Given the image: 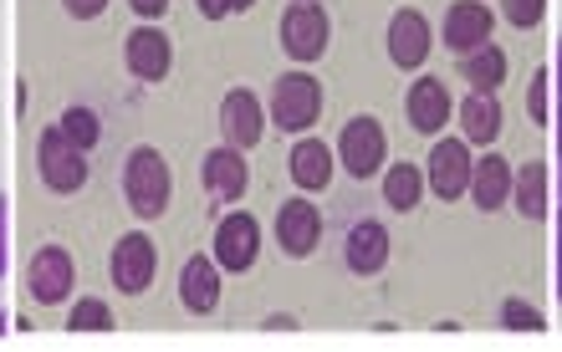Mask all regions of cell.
Segmentation results:
<instances>
[{"label":"cell","mask_w":562,"mask_h":352,"mask_svg":"<svg viewBox=\"0 0 562 352\" xmlns=\"http://www.w3.org/2000/svg\"><path fill=\"white\" fill-rule=\"evenodd\" d=\"M57 128L67 133V138H72L77 148H98V138H103V123H98V113H92V107H67V113L57 117Z\"/></svg>","instance_id":"26"},{"label":"cell","mask_w":562,"mask_h":352,"mask_svg":"<svg viewBox=\"0 0 562 352\" xmlns=\"http://www.w3.org/2000/svg\"><path fill=\"white\" fill-rule=\"evenodd\" d=\"M286 174H292V184L302 194H323L327 184H333V174H338V154H333L323 138L302 133L292 144V154H286Z\"/></svg>","instance_id":"16"},{"label":"cell","mask_w":562,"mask_h":352,"mask_svg":"<svg viewBox=\"0 0 562 352\" xmlns=\"http://www.w3.org/2000/svg\"><path fill=\"white\" fill-rule=\"evenodd\" d=\"M277 42H281V52L292 61H302V67L323 61L327 42H333V15H327V5H317V0H292V5L281 11Z\"/></svg>","instance_id":"2"},{"label":"cell","mask_w":562,"mask_h":352,"mask_svg":"<svg viewBox=\"0 0 562 352\" xmlns=\"http://www.w3.org/2000/svg\"><path fill=\"white\" fill-rule=\"evenodd\" d=\"M384 46H389V61L400 67V72H419L429 61V52H435V26H429L419 11H394L389 15V36H384Z\"/></svg>","instance_id":"12"},{"label":"cell","mask_w":562,"mask_h":352,"mask_svg":"<svg viewBox=\"0 0 562 352\" xmlns=\"http://www.w3.org/2000/svg\"><path fill=\"white\" fill-rule=\"evenodd\" d=\"M128 11H134L138 21H159V15L169 11V0H128Z\"/></svg>","instance_id":"32"},{"label":"cell","mask_w":562,"mask_h":352,"mask_svg":"<svg viewBox=\"0 0 562 352\" xmlns=\"http://www.w3.org/2000/svg\"><path fill=\"white\" fill-rule=\"evenodd\" d=\"M512 205H517L521 220H548V215H552V163L532 159L527 169H517Z\"/></svg>","instance_id":"22"},{"label":"cell","mask_w":562,"mask_h":352,"mask_svg":"<svg viewBox=\"0 0 562 352\" xmlns=\"http://www.w3.org/2000/svg\"><path fill=\"white\" fill-rule=\"evenodd\" d=\"M277 246H281L286 261H307L312 250L323 246V209L312 205L307 194L281 200V209H277Z\"/></svg>","instance_id":"10"},{"label":"cell","mask_w":562,"mask_h":352,"mask_svg":"<svg viewBox=\"0 0 562 352\" xmlns=\"http://www.w3.org/2000/svg\"><path fill=\"white\" fill-rule=\"evenodd\" d=\"M471 169H475V154L465 138H435V148H429L425 159V184L435 200H460V194L471 190Z\"/></svg>","instance_id":"8"},{"label":"cell","mask_w":562,"mask_h":352,"mask_svg":"<svg viewBox=\"0 0 562 352\" xmlns=\"http://www.w3.org/2000/svg\"><path fill=\"white\" fill-rule=\"evenodd\" d=\"M552 292H558V302H562V246L552 250Z\"/></svg>","instance_id":"35"},{"label":"cell","mask_w":562,"mask_h":352,"mask_svg":"<svg viewBox=\"0 0 562 352\" xmlns=\"http://www.w3.org/2000/svg\"><path fill=\"white\" fill-rule=\"evenodd\" d=\"M548 15V0H502V21L517 31H532Z\"/></svg>","instance_id":"29"},{"label":"cell","mask_w":562,"mask_h":352,"mask_svg":"<svg viewBox=\"0 0 562 352\" xmlns=\"http://www.w3.org/2000/svg\"><path fill=\"white\" fill-rule=\"evenodd\" d=\"M108 276H113V286L123 296H144L154 286V276H159V246L144 230L119 235V246L108 250Z\"/></svg>","instance_id":"7"},{"label":"cell","mask_w":562,"mask_h":352,"mask_svg":"<svg viewBox=\"0 0 562 352\" xmlns=\"http://www.w3.org/2000/svg\"><path fill=\"white\" fill-rule=\"evenodd\" d=\"M67 332H113V307H108L103 296H82L67 311Z\"/></svg>","instance_id":"25"},{"label":"cell","mask_w":562,"mask_h":352,"mask_svg":"<svg viewBox=\"0 0 562 352\" xmlns=\"http://www.w3.org/2000/svg\"><path fill=\"white\" fill-rule=\"evenodd\" d=\"M77 286V265L67 246H42L26 265V292L36 307H61Z\"/></svg>","instance_id":"9"},{"label":"cell","mask_w":562,"mask_h":352,"mask_svg":"<svg viewBox=\"0 0 562 352\" xmlns=\"http://www.w3.org/2000/svg\"><path fill=\"white\" fill-rule=\"evenodd\" d=\"M558 246H562V209H558Z\"/></svg>","instance_id":"38"},{"label":"cell","mask_w":562,"mask_h":352,"mask_svg":"<svg viewBox=\"0 0 562 352\" xmlns=\"http://www.w3.org/2000/svg\"><path fill=\"white\" fill-rule=\"evenodd\" d=\"M425 169L409 159L400 163H384V205L400 209V215H409V209H419V200H425Z\"/></svg>","instance_id":"23"},{"label":"cell","mask_w":562,"mask_h":352,"mask_svg":"<svg viewBox=\"0 0 562 352\" xmlns=\"http://www.w3.org/2000/svg\"><path fill=\"white\" fill-rule=\"evenodd\" d=\"M404 117H409L415 133L440 138L445 123L456 117V98H450V88H445L440 77H419L415 88H409V98H404Z\"/></svg>","instance_id":"15"},{"label":"cell","mask_w":562,"mask_h":352,"mask_svg":"<svg viewBox=\"0 0 562 352\" xmlns=\"http://www.w3.org/2000/svg\"><path fill=\"white\" fill-rule=\"evenodd\" d=\"M5 246H11V230H5V200H0V281H5V271H11V256H5Z\"/></svg>","instance_id":"33"},{"label":"cell","mask_w":562,"mask_h":352,"mask_svg":"<svg viewBox=\"0 0 562 352\" xmlns=\"http://www.w3.org/2000/svg\"><path fill=\"white\" fill-rule=\"evenodd\" d=\"M389 250H394V240L379 220H353L342 235V261H348L353 276H379L389 265Z\"/></svg>","instance_id":"19"},{"label":"cell","mask_w":562,"mask_h":352,"mask_svg":"<svg viewBox=\"0 0 562 352\" xmlns=\"http://www.w3.org/2000/svg\"><path fill=\"white\" fill-rule=\"evenodd\" d=\"M548 67H552V92L562 98V36L552 42V61H548Z\"/></svg>","instance_id":"34"},{"label":"cell","mask_w":562,"mask_h":352,"mask_svg":"<svg viewBox=\"0 0 562 352\" xmlns=\"http://www.w3.org/2000/svg\"><path fill=\"white\" fill-rule=\"evenodd\" d=\"M460 61V77L471 82L475 92H496L506 82V52L502 46H475V52H465V57H456Z\"/></svg>","instance_id":"24"},{"label":"cell","mask_w":562,"mask_h":352,"mask_svg":"<svg viewBox=\"0 0 562 352\" xmlns=\"http://www.w3.org/2000/svg\"><path fill=\"white\" fill-rule=\"evenodd\" d=\"M36 174H42V184L52 194H77L92 174L88 148H77L72 138L52 123V128H42V138H36Z\"/></svg>","instance_id":"4"},{"label":"cell","mask_w":562,"mask_h":352,"mask_svg":"<svg viewBox=\"0 0 562 352\" xmlns=\"http://www.w3.org/2000/svg\"><path fill=\"white\" fill-rule=\"evenodd\" d=\"M123 61H128V72L138 82H164L175 72V42L159 31V21H138L128 31V42H123Z\"/></svg>","instance_id":"11"},{"label":"cell","mask_w":562,"mask_h":352,"mask_svg":"<svg viewBox=\"0 0 562 352\" xmlns=\"http://www.w3.org/2000/svg\"><path fill=\"white\" fill-rule=\"evenodd\" d=\"M261 138H267V107H261V98L246 88H231L221 98V144L251 154Z\"/></svg>","instance_id":"13"},{"label":"cell","mask_w":562,"mask_h":352,"mask_svg":"<svg viewBox=\"0 0 562 352\" xmlns=\"http://www.w3.org/2000/svg\"><path fill=\"white\" fill-rule=\"evenodd\" d=\"M251 5H256V0H236V15H240V11H251Z\"/></svg>","instance_id":"36"},{"label":"cell","mask_w":562,"mask_h":352,"mask_svg":"<svg viewBox=\"0 0 562 352\" xmlns=\"http://www.w3.org/2000/svg\"><path fill=\"white\" fill-rule=\"evenodd\" d=\"M491 31H496V11H491L486 0H450L445 5V26H440L445 52L465 57V52L491 42Z\"/></svg>","instance_id":"14"},{"label":"cell","mask_w":562,"mask_h":352,"mask_svg":"<svg viewBox=\"0 0 562 352\" xmlns=\"http://www.w3.org/2000/svg\"><path fill=\"white\" fill-rule=\"evenodd\" d=\"M502 327H506V332H548V317H542L532 302L506 296V302H502Z\"/></svg>","instance_id":"28"},{"label":"cell","mask_w":562,"mask_h":352,"mask_svg":"<svg viewBox=\"0 0 562 352\" xmlns=\"http://www.w3.org/2000/svg\"><path fill=\"white\" fill-rule=\"evenodd\" d=\"M205 21H225V15H236V0H194Z\"/></svg>","instance_id":"31"},{"label":"cell","mask_w":562,"mask_h":352,"mask_svg":"<svg viewBox=\"0 0 562 352\" xmlns=\"http://www.w3.org/2000/svg\"><path fill=\"white\" fill-rule=\"evenodd\" d=\"M200 174H205V194L215 200V205H236L240 194H246V184H251V169H246V154L231 144L210 148L205 163H200Z\"/></svg>","instance_id":"17"},{"label":"cell","mask_w":562,"mask_h":352,"mask_svg":"<svg viewBox=\"0 0 562 352\" xmlns=\"http://www.w3.org/2000/svg\"><path fill=\"white\" fill-rule=\"evenodd\" d=\"M210 256H215L221 271L246 276L256 265V256H261V225H256V215H246V209L221 215V220H215V235H210Z\"/></svg>","instance_id":"6"},{"label":"cell","mask_w":562,"mask_h":352,"mask_svg":"<svg viewBox=\"0 0 562 352\" xmlns=\"http://www.w3.org/2000/svg\"><path fill=\"white\" fill-rule=\"evenodd\" d=\"M267 117L277 123L281 133H302L323 117V82L307 72H286L271 82V103H267Z\"/></svg>","instance_id":"5"},{"label":"cell","mask_w":562,"mask_h":352,"mask_svg":"<svg viewBox=\"0 0 562 352\" xmlns=\"http://www.w3.org/2000/svg\"><path fill=\"white\" fill-rule=\"evenodd\" d=\"M558 184H562V144H558Z\"/></svg>","instance_id":"37"},{"label":"cell","mask_w":562,"mask_h":352,"mask_svg":"<svg viewBox=\"0 0 562 352\" xmlns=\"http://www.w3.org/2000/svg\"><path fill=\"white\" fill-rule=\"evenodd\" d=\"M123 200H128L138 220H159L169 200H175V169L154 144H138L123 159Z\"/></svg>","instance_id":"1"},{"label":"cell","mask_w":562,"mask_h":352,"mask_svg":"<svg viewBox=\"0 0 562 352\" xmlns=\"http://www.w3.org/2000/svg\"><path fill=\"white\" fill-rule=\"evenodd\" d=\"M527 113L537 128H552V67H537L527 82Z\"/></svg>","instance_id":"27"},{"label":"cell","mask_w":562,"mask_h":352,"mask_svg":"<svg viewBox=\"0 0 562 352\" xmlns=\"http://www.w3.org/2000/svg\"><path fill=\"white\" fill-rule=\"evenodd\" d=\"M0 332H5V311H0Z\"/></svg>","instance_id":"39"},{"label":"cell","mask_w":562,"mask_h":352,"mask_svg":"<svg viewBox=\"0 0 562 352\" xmlns=\"http://www.w3.org/2000/svg\"><path fill=\"white\" fill-rule=\"evenodd\" d=\"M512 184H517V169L502 159V154H491L486 148V159H475L471 169V200L475 209H486V215H496L502 205H512Z\"/></svg>","instance_id":"21"},{"label":"cell","mask_w":562,"mask_h":352,"mask_svg":"<svg viewBox=\"0 0 562 352\" xmlns=\"http://www.w3.org/2000/svg\"><path fill=\"white\" fill-rule=\"evenodd\" d=\"M338 169L342 174H353V179H373V174H384V163H389V133L384 123L373 113H353L348 123H342L338 133Z\"/></svg>","instance_id":"3"},{"label":"cell","mask_w":562,"mask_h":352,"mask_svg":"<svg viewBox=\"0 0 562 352\" xmlns=\"http://www.w3.org/2000/svg\"><path fill=\"white\" fill-rule=\"evenodd\" d=\"M456 117H460V138L471 148H491L506 128V107L496 92H471V98L456 107Z\"/></svg>","instance_id":"20"},{"label":"cell","mask_w":562,"mask_h":352,"mask_svg":"<svg viewBox=\"0 0 562 352\" xmlns=\"http://www.w3.org/2000/svg\"><path fill=\"white\" fill-rule=\"evenodd\" d=\"M221 276L225 271L215 265V256H190L179 265V307L190 317H210L221 307Z\"/></svg>","instance_id":"18"},{"label":"cell","mask_w":562,"mask_h":352,"mask_svg":"<svg viewBox=\"0 0 562 352\" xmlns=\"http://www.w3.org/2000/svg\"><path fill=\"white\" fill-rule=\"evenodd\" d=\"M61 11L72 15V21H98L108 11V0H61Z\"/></svg>","instance_id":"30"}]
</instances>
